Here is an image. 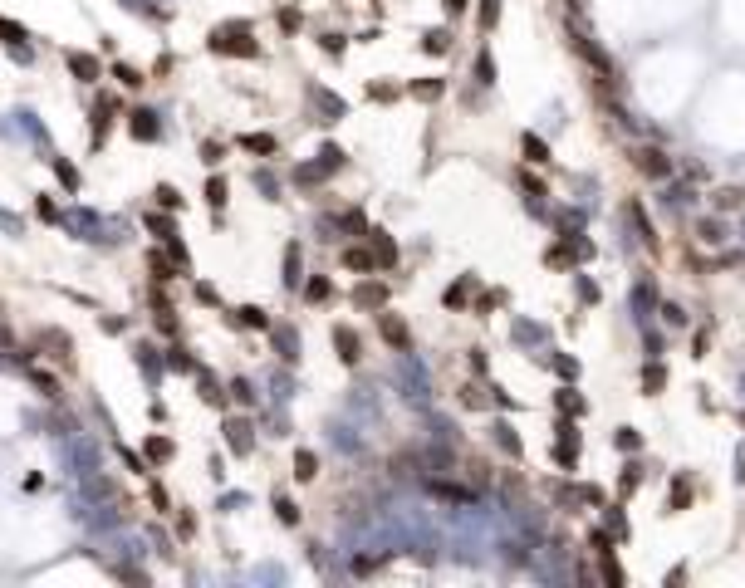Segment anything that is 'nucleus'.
<instances>
[{"instance_id":"79ce46f5","label":"nucleus","mask_w":745,"mask_h":588,"mask_svg":"<svg viewBox=\"0 0 745 588\" xmlns=\"http://www.w3.org/2000/svg\"><path fill=\"white\" fill-rule=\"evenodd\" d=\"M398 89H388V84H368V98H393Z\"/></svg>"},{"instance_id":"cd10ccee","label":"nucleus","mask_w":745,"mask_h":588,"mask_svg":"<svg viewBox=\"0 0 745 588\" xmlns=\"http://www.w3.org/2000/svg\"><path fill=\"white\" fill-rule=\"evenodd\" d=\"M202 397H207V402H216V407L226 402V392L216 388V378H211V373H202Z\"/></svg>"},{"instance_id":"2f4dec72","label":"nucleus","mask_w":745,"mask_h":588,"mask_svg":"<svg viewBox=\"0 0 745 588\" xmlns=\"http://www.w3.org/2000/svg\"><path fill=\"white\" fill-rule=\"evenodd\" d=\"M157 206H167V211H177V206H182V196H177V187H157Z\"/></svg>"},{"instance_id":"473e14b6","label":"nucleus","mask_w":745,"mask_h":588,"mask_svg":"<svg viewBox=\"0 0 745 588\" xmlns=\"http://www.w3.org/2000/svg\"><path fill=\"white\" fill-rule=\"evenodd\" d=\"M525 152H530L534 162H549V147H544V142H539V137H534V133H530V137H525Z\"/></svg>"},{"instance_id":"58836bf2","label":"nucleus","mask_w":745,"mask_h":588,"mask_svg":"<svg viewBox=\"0 0 745 588\" xmlns=\"http://www.w3.org/2000/svg\"><path fill=\"white\" fill-rule=\"evenodd\" d=\"M304 294H309V299H328V280H309V290H304Z\"/></svg>"},{"instance_id":"f257e3e1","label":"nucleus","mask_w":745,"mask_h":588,"mask_svg":"<svg viewBox=\"0 0 745 588\" xmlns=\"http://www.w3.org/2000/svg\"><path fill=\"white\" fill-rule=\"evenodd\" d=\"M211 49L216 54H240V59L260 54V44L250 39V25H221V30H211Z\"/></svg>"},{"instance_id":"9d476101","label":"nucleus","mask_w":745,"mask_h":588,"mask_svg":"<svg viewBox=\"0 0 745 588\" xmlns=\"http://www.w3.org/2000/svg\"><path fill=\"white\" fill-rule=\"evenodd\" d=\"M108 123H113V98H99V108H94V147L108 137Z\"/></svg>"},{"instance_id":"72a5a7b5","label":"nucleus","mask_w":745,"mask_h":588,"mask_svg":"<svg viewBox=\"0 0 745 588\" xmlns=\"http://www.w3.org/2000/svg\"><path fill=\"white\" fill-rule=\"evenodd\" d=\"M441 500H471V490H461V486H431Z\"/></svg>"},{"instance_id":"4468645a","label":"nucleus","mask_w":745,"mask_h":588,"mask_svg":"<svg viewBox=\"0 0 745 588\" xmlns=\"http://www.w3.org/2000/svg\"><path fill=\"white\" fill-rule=\"evenodd\" d=\"M353 299H358V304H363V309H378V304H383V299H388V290H383V285H373V280H368V285H358V290H353Z\"/></svg>"},{"instance_id":"c756f323","label":"nucleus","mask_w":745,"mask_h":588,"mask_svg":"<svg viewBox=\"0 0 745 588\" xmlns=\"http://www.w3.org/2000/svg\"><path fill=\"white\" fill-rule=\"evenodd\" d=\"M275 510H280V520H285V525H300V510H295L285 495H275Z\"/></svg>"},{"instance_id":"0eeeda50","label":"nucleus","mask_w":745,"mask_h":588,"mask_svg":"<svg viewBox=\"0 0 745 588\" xmlns=\"http://www.w3.org/2000/svg\"><path fill=\"white\" fill-rule=\"evenodd\" d=\"M378 333H383L393 348H407V343H412V338H407V324H402L398 314H378Z\"/></svg>"},{"instance_id":"a211bd4d","label":"nucleus","mask_w":745,"mask_h":588,"mask_svg":"<svg viewBox=\"0 0 745 588\" xmlns=\"http://www.w3.org/2000/svg\"><path fill=\"white\" fill-rule=\"evenodd\" d=\"M373 255H378L383 265H393V260H398V245H393V240H388L383 231H373Z\"/></svg>"},{"instance_id":"e433bc0d","label":"nucleus","mask_w":745,"mask_h":588,"mask_svg":"<svg viewBox=\"0 0 745 588\" xmlns=\"http://www.w3.org/2000/svg\"><path fill=\"white\" fill-rule=\"evenodd\" d=\"M426 49H431V54H441V49H446V35H441V30H431V35H426Z\"/></svg>"},{"instance_id":"b1692460","label":"nucleus","mask_w":745,"mask_h":588,"mask_svg":"<svg viewBox=\"0 0 745 588\" xmlns=\"http://www.w3.org/2000/svg\"><path fill=\"white\" fill-rule=\"evenodd\" d=\"M716 206H721V211H731V206H745V192H741V187H726V192H716Z\"/></svg>"},{"instance_id":"aec40b11","label":"nucleus","mask_w":745,"mask_h":588,"mask_svg":"<svg viewBox=\"0 0 745 588\" xmlns=\"http://www.w3.org/2000/svg\"><path fill=\"white\" fill-rule=\"evenodd\" d=\"M343 265H348V270H373L378 255H368V250H343Z\"/></svg>"},{"instance_id":"a878e982","label":"nucleus","mask_w":745,"mask_h":588,"mask_svg":"<svg viewBox=\"0 0 745 588\" xmlns=\"http://www.w3.org/2000/svg\"><path fill=\"white\" fill-rule=\"evenodd\" d=\"M147 231H152V235H162V240H172V235H177L167 216H147Z\"/></svg>"},{"instance_id":"c9c22d12","label":"nucleus","mask_w":745,"mask_h":588,"mask_svg":"<svg viewBox=\"0 0 745 588\" xmlns=\"http://www.w3.org/2000/svg\"><path fill=\"white\" fill-rule=\"evenodd\" d=\"M167 250H172V260H177V265H182V270H187V245H182V240H177V235H172V240H167Z\"/></svg>"},{"instance_id":"7ed1b4c3","label":"nucleus","mask_w":745,"mask_h":588,"mask_svg":"<svg viewBox=\"0 0 745 588\" xmlns=\"http://www.w3.org/2000/svg\"><path fill=\"white\" fill-rule=\"evenodd\" d=\"M128 133H133L137 142H152V137L162 133V128H157V113H147V108H133V113H128Z\"/></svg>"},{"instance_id":"c03bdc74","label":"nucleus","mask_w":745,"mask_h":588,"mask_svg":"<svg viewBox=\"0 0 745 588\" xmlns=\"http://www.w3.org/2000/svg\"><path fill=\"white\" fill-rule=\"evenodd\" d=\"M0 348H10V329L5 324H0Z\"/></svg>"},{"instance_id":"f8f14e48","label":"nucleus","mask_w":745,"mask_h":588,"mask_svg":"<svg viewBox=\"0 0 745 588\" xmlns=\"http://www.w3.org/2000/svg\"><path fill=\"white\" fill-rule=\"evenodd\" d=\"M240 147H245V152H260V157H270V152H275L280 142H275L270 133H245V137H240Z\"/></svg>"},{"instance_id":"bb28decb","label":"nucleus","mask_w":745,"mask_h":588,"mask_svg":"<svg viewBox=\"0 0 745 588\" xmlns=\"http://www.w3.org/2000/svg\"><path fill=\"white\" fill-rule=\"evenodd\" d=\"M500 20V0H481V30H491Z\"/></svg>"},{"instance_id":"393cba45","label":"nucleus","mask_w":745,"mask_h":588,"mask_svg":"<svg viewBox=\"0 0 745 588\" xmlns=\"http://www.w3.org/2000/svg\"><path fill=\"white\" fill-rule=\"evenodd\" d=\"M35 216H39V221H64V216H59V206H54L49 196H39V201H35Z\"/></svg>"},{"instance_id":"ddd939ff","label":"nucleus","mask_w":745,"mask_h":588,"mask_svg":"<svg viewBox=\"0 0 745 588\" xmlns=\"http://www.w3.org/2000/svg\"><path fill=\"white\" fill-rule=\"evenodd\" d=\"M295 476H300V481H314V476H319V456H314V451H295Z\"/></svg>"},{"instance_id":"f3484780","label":"nucleus","mask_w":745,"mask_h":588,"mask_svg":"<svg viewBox=\"0 0 745 588\" xmlns=\"http://www.w3.org/2000/svg\"><path fill=\"white\" fill-rule=\"evenodd\" d=\"M30 373V383L44 392V397H59V383H54V373H44V368H25Z\"/></svg>"},{"instance_id":"f03ea898","label":"nucleus","mask_w":745,"mask_h":588,"mask_svg":"<svg viewBox=\"0 0 745 588\" xmlns=\"http://www.w3.org/2000/svg\"><path fill=\"white\" fill-rule=\"evenodd\" d=\"M64 226H69V231H79V240H108V235H104V221H99L94 211H69V216H64Z\"/></svg>"},{"instance_id":"37998d69","label":"nucleus","mask_w":745,"mask_h":588,"mask_svg":"<svg viewBox=\"0 0 745 588\" xmlns=\"http://www.w3.org/2000/svg\"><path fill=\"white\" fill-rule=\"evenodd\" d=\"M441 5H446V15H461V10H466V0H441Z\"/></svg>"},{"instance_id":"dca6fc26","label":"nucleus","mask_w":745,"mask_h":588,"mask_svg":"<svg viewBox=\"0 0 745 588\" xmlns=\"http://www.w3.org/2000/svg\"><path fill=\"white\" fill-rule=\"evenodd\" d=\"M275 348L295 363V358H300V338H295V329H275Z\"/></svg>"},{"instance_id":"a19ab883","label":"nucleus","mask_w":745,"mask_h":588,"mask_svg":"<svg viewBox=\"0 0 745 588\" xmlns=\"http://www.w3.org/2000/svg\"><path fill=\"white\" fill-rule=\"evenodd\" d=\"M686 505V481H677V490H672V510H682Z\"/></svg>"},{"instance_id":"423d86ee","label":"nucleus","mask_w":745,"mask_h":588,"mask_svg":"<svg viewBox=\"0 0 745 588\" xmlns=\"http://www.w3.org/2000/svg\"><path fill=\"white\" fill-rule=\"evenodd\" d=\"M69 74H74L79 84H94V79L104 74V64H99L94 54H79V49H74V54H69Z\"/></svg>"},{"instance_id":"4be33fe9","label":"nucleus","mask_w":745,"mask_h":588,"mask_svg":"<svg viewBox=\"0 0 745 588\" xmlns=\"http://www.w3.org/2000/svg\"><path fill=\"white\" fill-rule=\"evenodd\" d=\"M113 79H118L123 89H137V84H142V74H137L133 64H113Z\"/></svg>"},{"instance_id":"39448f33","label":"nucleus","mask_w":745,"mask_h":588,"mask_svg":"<svg viewBox=\"0 0 745 588\" xmlns=\"http://www.w3.org/2000/svg\"><path fill=\"white\" fill-rule=\"evenodd\" d=\"M333 348H338V358H343V363H358V358H363V343H358V333H353L348 324H338V329H333Z\"/></svg>"},{"instance_id":"f704fd0d","label":"nucleus","mask_w":745,"mask_h":588,"mask_svg":"<svg viewBox=\"0 0 745 588\" xmlns=\"http://www.w3.org/2000/svg\"><path fill=\"white\" fill-rule=\"evenodd\" d=\"M476 69H481V84H495V64H491V54H481V64H476Z\"/></svg>"},{"instance_id":"c85d7f7f","label":"nucleus","mask_w":745,"mask_h":588,"mask_svg":"<svg viewBox=\"0 0 745 588\" xmlns=\"http://www.w3.org/2000/svg\"><path fill=\"white\" fill-rule=\"evenodd\" d=\"M207 201H211V206H226V177H211V182H207Z\"/></svg>"},{"instance_id":"6ab92c4d","label":"nucleus","mask_w":745,"mask_h":588,"mask_svg":"<svg viewBox=\"0 0 745 588\" xmlns=\"http://www.w3.org/2000/svg\"><path fill=\"white\" fill-rule=\"evenodd\" d=\"M285 285H290V290H300V245H290V250H285Z\"/></svg>"},{"instance_id":"ea45409f","label":"nucleus","mask_w":745,"mask_h":588,"mask_svg":"<svg viewBox=\"0 0 745 588\" xmlns=\"http://www.w3.org/2000/svg\"><path fill=\"white\" fill-rule=\"evenodd\" d=\"M0 226H5L10 235H20V216H10V211H0Z\"/></svg>"},{"instance_id":"5701e85b","label":"nucleus","mask_w":745,"mask_h":588,"mask_svg":"<svg viewBox=\"0 0 745 588\" xmlns=\"http://www.w3.org/2000/svg\"><path fill=\"white\" fill-rule=\"evenodd\" d=\"M0 39H5V44H25V25H15V20H0Z\"/></svg>"},{"instance_id":"4c0bfd02","label":"nucleus","mask_w":745,"mask_h":588,"mask_svg":"<svg viewBox=\"0 0 745 588\" xmlns=\"http://www.w3.org/2000/svg\"><path fill=\"white\" fill-rule=\"evenodd\" d=\"M167 363H172V368H182V373H187V368H192V358H187V353H182V348H172V353H167Z\"/></svg>"},{"instance_id":"412c9836","label":"nucleus","mask_w":745,"mask_h":588,"mask_svg":"<svg viewBox=\"0 0 745 588\" xmlns=\"http://www.w3.org/2000/svg\"><path fill=\"white\" fill-rule=\"evenodd\" d=\"M147 461H157V466L172 461V441H167V436H152V441H147Z\"/></svg>"},{"instance_id":"2eb2a0df","label":"nucleus","mask_w":745,"mask_h":588,"mask_svg":"<svg viewBox=\"0 0 745 588\" xmlns=\"http://www.w3.org/2000/svg\"><path fill=\"white\" fill-rule=\"evenodd\" d=\"M235 324H245V329H270V319H265V309H255V304H245V309H235Z\"/></svg>"},{"instance_id":"7c9ffc66","label":"nucleus","mask_w":745,"mask_h":588,"mask_svg":"<svg viewBox=\"0 0 745 588\" xmlns=\"http://www.w3.org/2000/svg\"><path fill=\"white\" fill-rule=\"evenodd\" d=\"M412 94H417V98H426V103H431V98H441V79H426V84H412Z\"/></svg>"},{"instance_id":"1a4fd4ad","label":"nucleus","mask_w":745,"mask_h":588,"mask_svg":"<svg viewBox=\"0 0 745 588\" xmlns=\"http://www.w3.org/2000/svg\"><path fill=\"white\" fill-rule=\"evenodd\" d=\"M49 167H54V177H59V187H64V192H79V167H74V162L49 157Z\"/></svg>"},{"instance_id":"9b49d317","label":"nucleus","mask_w":745,"mask_h":588,"mask_svg":"<svg viewBox=\"0 0 745 588\" xmlns=\"http://www.w3.org/2000/svg\"><path fill=\"white\" fill-rule=\"evenodd\" d=\"M638 167L647 172V177H667V172H672V162H667L662 152H652V147H647V152H638Z\"/></svg>"},{"instance_id":"20e7f679","label":"nucleus","mask_w":745,"mask_h":588,"mask_svg":"<svg viewBox=\"0 0 745 588\" xmlns=\"http://www.w3.org/2000/svg\"><path fill=\"white\" fill-rule=\"evenodd\" d=\"M39 348H49V358L69 363V353H74V338H69L64 329H44V333H39Z\"/></svg>"},{"instance_id":"6e6552de","label":"nucleus","mask_w":745,"mask_h":588,"mask_svg":"<svg viewBox=\"0 0 745 588\" xmlns=\"http://www.w3.org/2000/svg\"><path fill=\"white\" fill-rule=\"evenodd\" d=\"M226 446H230L235 456H245V451L255 446V436H250V422H235V417H230V422H226Z\"/></svg>"}]
</instances>
